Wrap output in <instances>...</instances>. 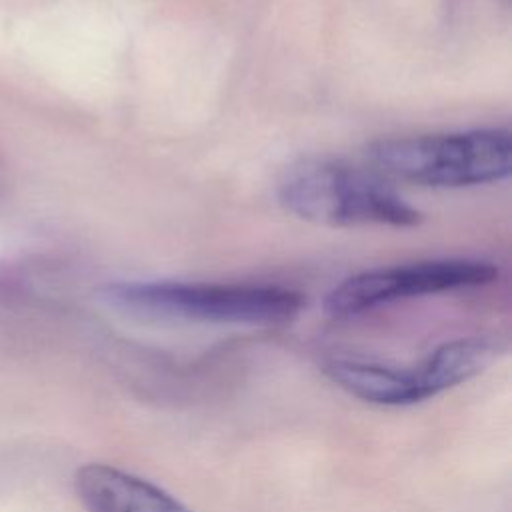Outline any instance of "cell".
<instances>
[{
  "mask_svg": "<svg viewBox=\"0 0 512 512\" xmlns=\"http://www.w3.org/2000/svg\"><path fill=\"white\" fill-rule=\"evenodd\" d=\"M100 298L122 312L146 318L272 326L296 318L302 294L280 286L202 282H110Z\"/></svg>",
  "mask_w": 512,
  "mask_h": 512,
  "instance_id": "cell-1",
  "label": "cell"
},
{
  "mask_svg": "<svg viewBox=\"0 0 512 512\" xmlns=\"http://www.w3.org/2000/svg\"><path fill=\"white\" fill-rule=\"evenodd\" d=\"M496 356L484 338L446 342L412 368H396L358 358H332L326 374L348 394L380 404L406 406L436 396L480 374Z\"/></svg>",
  "mask_w": 512,
  "mask_h": 512,
  "instance_id": "cell-4",
  "label": "cell"
},
{
  "mask_svg": "<svg viewBox=\"0 0 512 512\" xmlns=\"http://www.w3.org/2000/svg\"><path fill=\"white\" fill-rule=\"evenodd\" d=\"M376 172L426 188H466L510 174L512 142L502 128L382 138L364 152Z\"/></svg>",
  "mask_w": 512,
  "mask_h": 512,
  "instance_id": "cell-2",
  "label": "cell"
},
{
  "mask_svg": "<svg viewBox=\"0 0 512 512\" xmlns=\"http://www.w3.org/2000/svg\"><path fill=\"white\" fill-rule=\"evenodd\" d=\"M74 486L86 512H192L152 482L108 464L82 466Z\"/></svg>",
  "mask_w": 512,
  "mask_h": 512,
  "instance_id": "cell-6",
  "label": "cell"
},
{
  "mask_svg": "<svg viewBox=\"0 0 512 512\" xmlns=\"http://www.w3.org/2000/svg\"><path fill=\"white\" fill-rule=\"evenodd\" d=\"M496 278L494 264L464 258L374 268L334 286L324 298V310L334 318H348L396 300L484 286Z\"/></svg>",
  "mask_w": 512,
  "mask_h": 512,
  "instance_id": "cell-5",
  "label": "cell"
},
{
  "mask_svg": "<svg viewBox=\"0 0 512 512\" xmlns=\"http://www.w3.org/2000/svg\"><path fill=\"white\" fill-rule=\"evenodd\" d=\"M278 202L322 226H416L420 212L378 178L334 160L306 158L278 180Z\"/></svg>",
  "mask_w": 512,
  "mask_h": 512,
  "instance_id": "cell-3",
  "label": "cell"
}]
</instances>
